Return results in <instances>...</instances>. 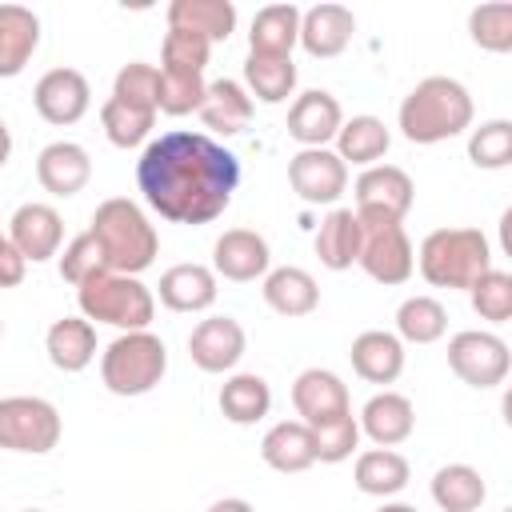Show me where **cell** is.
I'll use <instances>...</instances> for the list:
<instances>
[{"mask_svg": "<svg viewBox=\"0 0 512 512\" xmlns=\"http://www.w3.org/2000/svg\"><path fill=\"white\" fill-rule=\"evenodd\" d=\"M244 92L264 104H284L296 92V64L292 56H256L244 60Z\"/></svg>", "mask_w": 512, "mask_h": 512, "instance_id": "obj_35", "label": "cell"}, {"mask_svg": "<svg viewBox=\"0 0 512 512\" xmlns=\"http://www.w3.org/2000/svg\"><path fill=\"white\" fill-rule=\"evenodd\" d=\"M24 272H28L24 256L12 248L8 232H0V288H16V284L24 280Z\"/></svg>", "mask_w": 512, "mask_h": 512, "instance_id": "obj_46", "label": "cell"}, {"mask_svg": "<svg viewBox=\"0 0 512 512\" xmlns=\"http://www.w3.org/2000/svg\"><path fill=\"white\" fill-rule=\"evenodd\" d=\"M300 40V8L296 4H264L248 28V52L256 56H292Z\"/></svg>", "mask_w": 512, "mask_h": 512, "instance_id": "obj_30", "label": "cell"}, {"mask_svg": "<svg viewBox=\"0 0 512 512\" xmlns=\"http://www.w3.org/2000/svg\"><path fill=\"white\" fill-rule=\"evenodd\" d=\"M348 360H352V372L368 384H396L400 372H404V340L396 332H384V328H368L352 340L348 348Z\"/></svg>", "mask_w": 512, "mask_h": 512, "instance_id": "obj_21", "label": "cell"}, {"mask_svg": "<svg viewBox=\"0 0 512 512\" xmlns=\"http://www.w3.org/2000/svg\"><path fill=\"white\" fill-rule=\"evenodd\" d=\"M484 496H488V484L472 464H444L432 476V500L440 512H476Z\"/></svg>", "mask_w": 512, "mask_h": 512, "instance_id": "obj_34", "label": "cell"}, {"mask_svg": "<svg viewBox=\"0 0 512 512\" xmlns=\"http://www.w3.org/2000/svg\"><path fill=\"white\" fill-rule=\"evenodd\" d=\"M40 48V16L24 4H0V80L28 68Z\"/></svg>", "mask_w": 512, "mask_h": 512, "instance_id": "obj_23", "label": "cell"}, {"mask_svg": "<svg viewBox=\"0 0 512 512\" xmlns=\"http://www.w3.org/2000/svg\"><path fill=\"white\" fill-rule=\"evenodd\" d=\"M468 36L484 52H512V4H480L468 12Z\"/></svg>", "mask_w": 512, "mask_h": 512, "instance_id": "obj_40", "label": "cell"}, {"mask_svg": "<svg viewBox=\"0 0 512 512\" xmlns=\"http://www.w3.org/2000/svg\"><path fill=\"white\" fill-rule=\"evenodd\" d=\"M392 148V132L380 116H352L340 124L336 132V156L344 164H360V168H372L384 160V152Z\"/></svg>", "mask_w": 512, "mask_h": 512, "instance_id": "obj_32", "label": "cell"}, {"mask_svg": "<svg viewBox=\"0 0 512 512\" xmlns=\"http://www.w3.org/2000/svg\"><path fill=\"white\" fill-rule=\"evenodd\" d=\"M156 84H160V68L156 64H144V60H132V64H124L116 72L112 96L124 100V104H136V108L156 112Z\"/></svg>", "mask_w": 512, "mask_h": 512, "instance_id": "obj_44", "label": "cell"}, {"mask_svg": "<svg viewBox=\"0 0 512 512\" xmlns=\"http://www.w3.org/2000/svg\"><path fill=\"white\" fill-rule=\"evenodd\" d=\"M204 92H208L204 76H172V72H160V84H156V112H164V116L200 112Z\"/></svg>", "mask_w": 512, "mask_h": 512, "instance_id": "obj_43", "label": "cell"}, {"mask_svg": "<svg viewBox=\"0 0 512 512\" xmlns=\"http://www.w3.org/2000/svg\"><path fill=\"white\" fill-rule=\"evenodd\" d=\"M64 420L44 396H4L0 400V448L44 456L60 444Z\"/></svg>", "mask_w": 512, "mask_h": 512, "instance_id": "obj_7", "label": "cell"}, {"mask_svg": "<svg viewBox=\"0 0 512 512\" xmlns=\"http://www.w3.org/2000/svg\"><path fill=\"white\" fill-rule=\"evenodd\" d=\"M88 232L96 236V244H100V252H104V260H108L112 272L140 276L160 256L156 228L148 224L144 208L136 200H128V196H112V200L96 204Z\"/></svg>", "mask_w": 512, "mask_h": 512, "instance_id": "obj_3", "label": "cell"}, {"mask_svg": "<svg viewBox=\"0 0 512 512\" xmlns=\"http://www.w3.org/2000/svg\"><path fill=\"white\" fill-rule=\"evenodd\" d=\"M164 16H168V28L196 32L208 44H220L236 32V4L232 0H172Z\"/></svg>", "mask_w": 512, "mask_h": 512, "instance_id": "obj_29", "label": "cell"}, {"mask_svg": "<svg viewBox=\"0 0 512 512\" xmlns=\"http://www.w3.org/2000/svg\"><path fill=\"white\" fill-rule=\"evenodd\" d=\"M312 444H316V460H320V464H340V460H348V456L356 452V444H360V424H356V416L348 412V416H340V420H332V424L312 428Z\"/></svg>", "mask_w": 512, "mask_h": 512, "instance_id": "obj_45", "label": "cell"}, {"mask_svg": "<svg viewBox=\"0 0 512 512\" xmlns=\"http://www.w3.org/2000/svg\"><path fill=\"white\" fill-rule=\"evenodd\" d=\"M292 408H296L300 424L320 428V424H332V420L348 416L352 412V396H348V384L336 372H328V368H304L292 380Z\"/></svg>", "mask_w": 512, "mask_h": 512, "instance_id": "obj_13", "label": "cell"}, {"mask_svg": "<svg viewBox=\"0 0 512 512\" xmlns=\"http://www.w3.org/2000/svg\"><path fill=\"white\" fill-rule=\"evenodd\" d=\"M136 184L148 208L172 224H212L232 204L240 160L204 132H164L144 144Z\"/></svg>", "mask_w": 512, "mask_h": 512, "instance_id": "obj_1", "label": "cell"}, {"mask_svg": "<svg viewBox=\"0 0 512 512\" xmlns=\"http://www.w3.org/2000/svg\"><path fill=\"white\" fill-rule=\"evenodd\" d=\"M376 512H416V508L412 504H400V500H384Z\"/></svg>", "mask_w": 512, "mask_h": 512, "instance_id": "obj_49", "label": "cell"}, {"mask_svg": "<svg viewBox=\"0 0 512 512\" xmlns=\"http://www.w3.org/2000/svg\"><path fill=\"white\" fill-rule=\"evenodd\" d=\"M448 368L468 384V388H496L504 384L508 368H512V352L508 344L496 336V332H480V328H468V332H456L448 340Z\"/></svg>", "mask_w": 512, "mask_h": 512, "instance_id": "obj_9", "label": "cell"}, {"mask_svg": "<svg viewBox=\"0 0 512 512\" xmlns=\"http://www.w3.org/2000/svg\"><path fill=\"white\" fill-rule=\"evenodd\" d=\"M356 424H360V436H368L376 448H396V444H404L412 436L416 408H412V400L404 392L384 388V392H376V396L364 400Z\"/></svg>", "mask_w": 512, "mask_h": 512, "instance_id": "obj_19", "label": "cell"}, {"mask_svg": "<svg viewBox=\"0 0 512 512\" xmlns=\"http://www.w3.org/2000/svg\"><path fill=\"white\" fill-rule=\"evenodd\" d=\"M272 268V248L260 232L252 228H228L224 236H216L212 244V272L216 280H232V284H248V280H260L268 276Z\"/></svg>", "mask_w": 512, "mask_h": 512, "instance_id": "obj_15", "label": "cell"}, {"mask_svg": "<svg viewBox=\"0 0 512 512\" xmlns=\"http://www.w3.org/2000/svg\"><path fill=\"white\" fill-rule=\"evenodd\" d=\"M476 104L452 76H424L400 100V132L408 144H444L472 128Z\"/></svg>", "mask_w": 512, "mask_h": 512, "instance_id": "obj_2", "label": "cell"}, {"mask_svg": "<svg viewBox=\"0 0 512 512\" xmlns=\"http://www.w3.org/2000/svg\"><path fill=\"white\" fill-rule=\"evenodd\" d=\"M32 104H36L40 120H48L56 128H68L92 108L88 76L80 68H48L32 88Z\"/></svg>", "mask_w": 512, "mask_h": 512, "instance_id": "obj_12", "label": "cell"}, {"mask_svg": "<svg viewBox=\"0 0 512 512\" xmlns=\"http://www.w3.org/2000/svg\"><path fill=\"white\" fill-rule=\"evenodd\" d=\"M80 316L92 324H112L120 332H144L156 316V296L140 276L124 272H100L76 288Z\"/></svg>", "mask_w": 512, "mask_h": 512, "instance_id": "obj_5", "label": "cell"}, {"mask_svg": "<svg viewBox=\"0 0 512 512\" xmlns=\"http://www.w3.org/2000/svg\"><path fill=\"white\" fill-rule=\"evenodd\" d=\"M44 352L52 360V368L60 372H84L96 360V324L84 316H60L52 320L48 336H44Z\"/></svg>", "mask_w": 512, "mask_h": 512, "instance_id": "obj_26", "label": "cell"}, {"mask_svg": "<svg viewBox=\"0 0 512 512\" xmlns=\"http://www.w3.org/2000/svg\"><path fill=\"white\" fill-rule=\"evenodd\" d=\"M448 332V312L436 296H408L396 308V336L408 344H436Z\"/></svg>", "mask_w": 512, "mask_h": 512, "instance_id": "obj_36", "label": "cell"}, {"mask_svg": "<svg viewBox=\"0 0 512 512\" xmlns=\"http://www.w3.org/2000/svg\"><path fill=\"white\" fill-rule=\"evenodd\" d=\"M168 372V348L156 332H120L100 352V380L112 396H144Z\"/></svg>", "mask_w": 512, "mask_h": 512, "instance_id": "obj_6", "label": "cell"}, {"mask_svg": "<svg viewBox=\"0 0 512 512\" xmlns=\"http://www.w3.org/2000/svg\"><path fill=\"white\" fill-rule=\"evenodd\" d=\"M344 124V112H340V100L324 88H308L292 100L288 108V136L300 144V148H328V140H336Z\"/></svg>", "mask_w": 512, "mask_h": 512, "instance_id": "obj_17", "label": "cell"}, {"mask_svg": "<svg viewBox=\"0 0 512 512\" xmlns=\"http://www.w3.org/2000/svg\"><path fill=\"white\" fill-rule=\"evenodd\" d=\"M0 336H4V320H0Z\"/></svg>", "mask_w": 512, "mask_h": 512, "instance_id": "obj_51", "label": "cell"}, {"mask_svg": "<svg viewBox=\"0 0 512 512\" xmlns=\"http://www.w3.org/2000/svg\"><path fill=\"white\" fill-rule=\"evenodd\" d=\"M156 292H160V304L172 312H208L220 296L216 272L208 264H172L160 276Z\"/></svg>", "mask_w": 512, "mask_h": 512, "instance_id": "obj_24", "label": "cell"}, {"mask_svg": "<svg viewBox=\"0 0 512 512\" xmlns=\"http://www.w3.org/2000/svg\"><path fill=\"white\" fill-rule=\"evenodd\" d=\"M100 272H112V268H108V260H104V252H100V244H96V236H92V232L72 236V240L64 244V252H60V276H64L72 288H80L84 280H92V276H100Z\"/></svg>", "mask_w": 512, "mask_h": 512, "instance_id": "obj_42", "label": "cell"}, {"mask_svg": "<svg viewBox=\"0 0 512 512\" xmlns=\"http://www.w3.org/2000/svg\"><path fill=\"white\" fill-rule=\"evenodd\" d=\"M244 344H248V336H244V328H240L236 316H208V320H200L192 328L188 356H192V364L200 372L220 376V372H232L240 364Z\"/></svg>", "mask_w": 512, "mask_h": 512, "instance_id": "obj_16", "label": "cell"}, {"mask_svg": "<svg viewBox=\"0 0 512 512\" xmlns=\"http://www.w3.org/2000/svg\"><path fill=\"white\" fill-rule=\"evenodd\" d=\"M268 408H272V388H268L264 376H256V372H236V376H228V380L220 384V412H224V420H232V424L244 428V424L264 420Z\"/></svg>", "mask_w": 512, "mask_h": 512, "instance_id": "obj_33", "label": "cell"}, {"mask_svg": "<svg viewBox=\"0 0 512 512\" xmlns=\"http://www.w3.org/2000/svg\"><path fill=\"white\" fill-rule=\"evenodd\" d=\"M352 32H356L352 8L328 0V4H312L300 12V40L296 44L316 60H332L352 44Z\"/></svg>", "mask_w": 512, "mask_h": 512, "instance_id": "obj_18", "label": "cell"}, {"mask_svg": "<svg viewBox=\"0 0 512 512\" xmlns=\"http://www.w3.org/2000/svg\"><path fill=\"white\" fill-rule=\"evenodd\" d=\"M100 128H104V136H108L116 148H136V144H144V140L152 136L156 112L108 96V100L100 104Z\"/></svg>", "mask_w": 512, "mask_h": 512, "instance_id": "obj_37", "label": "cell"}, {"mask_svg": "<svg viewBox=\"0 0 512 512\" xmlns=\"http://www.w3.org/2000/svg\"><path fill=\"white\" fill-rule=\"evenodd\" d=\"M8 156H12V132H8V124H4V116H0V168L8 164Z\"/></svg>", "mask_w": 512, "mask_h": 512, "instance_id": "obj_48", "label": "cell"}, {"mask_svg": "<svg viewBox=\"0 0 512 512\" xmlns=\"http://www.w3.org/2000/svg\"><path fill=\"white\" fill-rule=\"evenodd\" d=\"M208 512H256L248 500H240V496H224V500H216Z\"/></svg>", "mask_w": 512, "mask_h": 512, "instance_id": "obj_47", "label": "cell"}, {"mask_svg": "<svg viewBox=\"0 0 512 512\" xmlns=\"http://www.w3.org/2000/svg\"><path fill=\"white\" fill-rule=\"evenodd\" d=\"M416 268L432 288H472L492 268V244L480 228H436L420 240Z\"/></svg>", "mask_w": 512, "mask_h": 512, "instance_id": "obj_4", "label": "cell"}, {"mask_svg": "<svg viewBox=\"0 0 512 512\" xmlns=\"http://www.w3.org/2000/svg\"><path fill=\"white\" fill-rule=\"evenodd\" d=\"M252 108H256V100L244 92V84L220 76V80H212L208 92H204L200 120H204V128H212V132H220V136H236V132L248 128Z\"/></svg>", "mask_w": 512, "mask_h": 512, "instance_id": "obj_27", "label": "cell"}, {"mask_svg": "<svg viewBox=\"0 0 512 512\" xmlns=\"http://www.w3.org/2000/svg\"><path fill=\"white\" fill-rule=\"evenodd\" d=\"M468 300H472V312L488 324H504L512 320V276L500 272V268H488L472 288H468Z\"/></svg>", "mask_w": 512, "mask_h": 512, "instance_id": "obj_41", "label": "cell"}, {"mask_svg": "<svg viewBox=\"0 0 512 512\" xmlns=\"http://www.w3.org/2000/svg\"><path fill=\"white\" fill-rule=\"evenodd\" d=\"M356 264L384 288L404 284L416 272V248H412L404 224H364Z\"/></svg>", "mask_w": 512, "mask_h": 512, "instance_id": "obj_10", "label": "cell"}, {"mask_svg": "<svg viewBox=\"0 0 512 512\" xmlns=\"http://www.w3.org/2000/svg\"><path fill=\"white\" fill-rule=\"evenodd\" d=\"M360 240H364L360 216H356L352 208H332V212L320 220V228H316V256H320L324 268L344 272V268L356 264Z\"/></svg>", "mask_w": 512, "mask_h": 512, "instance_id": "obj_28", "label": "cell"}, {"mask_svg": "<svg viewBox=\"0 0 512 512\" xmlns=\"http://www.w3.org/2000/svg\"><path fill=\"white\" fill-rule=\"evenodd\" d=\"M264 304L276 312V316H288V320H300V316H312L320 308V284L308 268H296V264H284V268H268L264 276Z\"/></svg>", "mask_w": 512, "mask_h": 512, "instance_id": "obj_22", "label": "cell"}, {"mask_svg": "<svg viewBox=\"0 0 512 512\" xmlns=\"http://www.w3.org/2000/svg\"><path fill=\"white\" fill-rule=\"evenodd\" d=\"M352 480H356V488H360L364 496H380V500H388V496H396V492L408 488V480H412V464H408L396 448H368V452L356 456Z\"/></svg>", "mask_w": 512, "mask_h": 512, "instance_id": "obj_31", "label": "cell"}, {"mask_svg": "<svg viewBox=\"0 0 512 512\" xmlns=\"http://www.w3.org/2000/svg\"><path fill=\"white\" fill-rule=\"evenodd\" d=\"M288 184L304 204H336L348 192V164L332 148H300L288 160Z\"/></svg>", "mask_w": 512, "mask_h": 512, "instance_id": "obj_11", "label": "cell"}, {"mask_svg": "<svg viewBox=\"0 0 512 512\" xmlns=\"http://www.w3.org/2000/svg\"><path fill=\"white\" fill-rule=\"evenodd\" d=\"M36 180L44 192L68 200L92 180V156L76 140H52L36 156Z\"/></svg>", "mask_w": 512, "mask_h": 512, "instance_id": "obj_20", "label": "cell"}, {"mask_svg": "<svg viewBox=\"0 0 512 512\" xmlns=\"http://www.w3.org/2000/svg\"><path fill=\"white\" fill-rule=\"evenodd\" d=\"M356 192V216L360 224H404L412 200H416V184L400 164H372L356 176L352 184Z\"/></svg>", "mask_w": 512, "mask_h": 512, "instance_id": "obj_8", "label": "cell"}, {"mask_svg": "<svg viewBox=\"0 0 512 512\" xmlns=\"http://www.w3.org/2000/svg\"><path fill=\"white\" fill-rule=\"evenodd\" d=\"M468 160L484 172H500L512 164V120H484L468 128Z\"/></svg>", "mask_w": 512, "mask_h": 512, "instance_id": "obj_39", "label": "cell"}, {"mask_svg": "<svg viewBox=\"0 0 512 512\" xmlns=\"http://www.w3.org/2000/svg\"><path fill=\"white\" fill-rule=\"evenodd\" d=\"M260 460L272 468V472H308L316 464V444H312V428L300 424V420H280L264 432L260 440Z\"/></svg>", "mask_w": 512, "mask_h": 512, "instance_id": "obj_25", "label": "cell"}, {"mask_svg": "<svg viewBox=\"0 0 512 512\" xmlns=\"http://www.w3.org/2000/svg\"><path fill=\"white\" fill-rule=\"evenodd\" d=\"M504 512H508V508H504Z\"/></svg>", "mask_w": 512, "mask_h": 512, "instance_id": "obj_52", "label": "cell"}, {"mask_svg": "<svg viewBox=\"0 0 512 512\" xmlns=\"http://www.w3.org/2000/svg\"><path fill=\"white\" fill-rule=\"evenodd\" d=\"M8 240L12 248L24 256V264H44L52 256H60V244H64V220L52 204H40V200H28L12 212L8 220Z\"/></svg>", "mask_w": 512, "mask_h": 512, "instance_id": "obj_14", "label": "cell"}, {"mask_svg": "<svg viewBox=\"0 0 512 512\" xmlns=\"http://www.w3.org/2000/svg\"><path fill=\"white\" fill-rule=\"evenodd\" d=\"M208 56H212V44L204 36L184 32V28H168L164 32V44H160V72H172V76H204Z\"/></svg>", "mask_w": 512, "mask_h": 512, "instance_id": "obj_38", "label": "cell"}, {"mask_svg": "<svg viewBox=\"0 0 512 512\" xmlns=\"http://www.w3.org/2000/svg\"><path fill=\"white\" fill-rule=\"evenodd\" d=\"M24 512H44V508H24Z\"/></svg>", "mask_w": 512, "mask_h": 512, "instance_id": "obj_50", "label": "cell"}]
</instances>
